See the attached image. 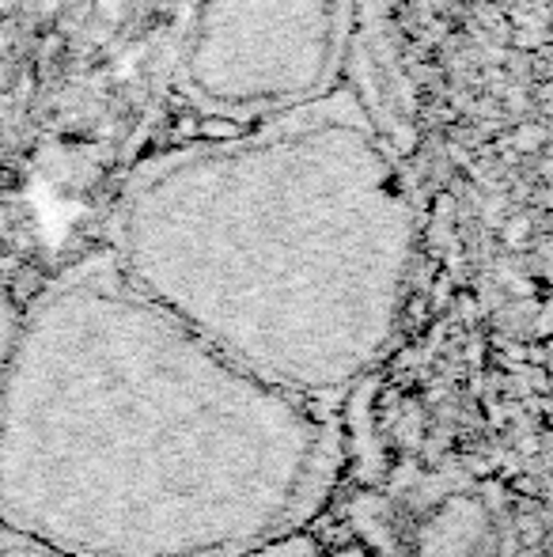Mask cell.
<instances>
[{
	"label": "cell",
	"mask_w": 553,
	"mask_h": 557,
	"mask_svg": "<svg viewBox=\"0 0 553 557\" xmlns=\"http://www.w3.org/2000/svg\"><path fill=\"white\" fill-rule=\"evenodd\" d=\"M330 462L315 398L126 288L20 319L0 372V535L61 557H243Z\"/></svg>",
	"instance_id": "obj_1"
},
{
	"label": "cell",
	"mask_w": 553,
	"mask_h": 557,
	"mask_svg": "<svg viewBox=\"0 0 553 557\" xmlns=\"http://www.w3.org/2000/svg\"><path fill=\"white\" fill-rule=\"evenodd\" d=\"M0 557H61V554H50V550H38L30 543H20L12 535H0ZM243 557H349V554H338V550H323V546L307 543L292 531L285 535L280 543L266 546V550H254V554H243Z\"/></svg>",
	"instance_id": "obj_2"
},
{
	"label": "cell",
	"mask_w": 553,
	"mask_h": 557,
	"mask_svg": "<svg viewBox=\"0 0 553 557\" xmlns=\"http://www.w3.org/2000/svg\"><path fill=\"white\" fill-rule=\"evenodd\" d=\"M550 133L542 122H519L516 129H512V148H516L519 156H539L542 148H546Z\"/></svg>",
	"instance_id": "obj_3"
},
{
	"label": "cell",
	"mask_w": 553,
	"mask_h": 557,
	"mask_svg": "<svg viewBox=\"0 0 553 557\" xmlns=\"http://www.w3.org/2000/svg\"><path fill=\"white\" fill-rule=\"evenodd\" d=\"M243 133L247 129L236 122V117H224V114H209V117H201V125H198L201 140H239Z\"/></svg>",
	"instance_id": "obj_4"
},
{
	"label": "cell",
	"mask_w": 553,
	"mask_h": 557,
	"mask_svg": "<svg viewBox=\"0 0 553 557\" xmlns=\"http://www.w3.org/2000/svg\"><path fill=\"white\" fill-rule=\"evenodd\" d=\"M550 42V27H516L512 30V46L524 53H539Z\"/></svg>",
	"instance_id": "obj_5"
},
{
	"label": "cell",
	"mask_w": 553,
	"mask_h": 557,
	"mask_svg": "<svg viewBox=\"0 0 553 557\" xmlns=\"http://www.w3.org/2000/svg\"><path fill=\"white\" fill-rule=\"evenodd\" d=\"M527 235H531V216H527V213L508 216V224H504V239H508V243H524Z\"/></svg>",
	"instance_id": "obj_6"
},
{
	"label": "cell",
	"mask_w": 553,
	"mask_h": 557,
	"mask_svg": "<svg viewBox=\"0 0 553 557\" xmlns=\"http://www.w3.org/2000/svg\"><path fill=\"white\" fill-rule=\"evenodd\" d=\"M198 125H201V117L193 114V111H183L175 117V137L178 140H190V137H198Z\"/></svg>",
	"instance_id": "obj_7"
},
{
	"label": "cell",
	"mask_w": 553,
	"mask_h": 557,
	"mask_svg": "<svg viewBox=\"0 0 553 557\" xmlns=\"http://www.w3.org/2000/svg\"><path fill=\"white\" fill-rule=\"evenodd\" d=\"M432 209H436V216H443V221H448V213L455 209V201H451V194H436Z\"/></svg>",
	"instance_id": "obj_8"
}]
</instances>
